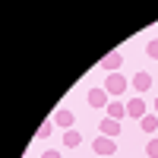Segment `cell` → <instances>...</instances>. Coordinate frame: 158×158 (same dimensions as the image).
Segmentation results:
<instances>
[{"label":"cell","instance_id":"6da1fadb","mask_svg":"<svg viewBox=\"0 0 158 158\" xmlns=\"http://www.w3.org/2000/svg\"><path fill=\"white\" fill-rule=\"evenodd\" d=\"M104 92H108V95H123V92H127V79L120 76V73H108V79H104V85H101Z\"/></svg>","mask_w":158,"mask_h":158},{"label":"cell","instance_id":"7a4b0ae2","mask_svg":"<svg viewBox=\"0 0 158 158\" xmlns=\"http://www.w3.org/2000/svg\"><path fill=\"white\" fill-rule=\"evenodd\" d=\"M92 149H95V155H98V158H114V152H117V139L98 136L95 142H92Z\"/></svg>","mask_w":158,"mask_h":158},{"label":"cell","instance_id":"3957f363","mask_svg":"<svg viewBox=\"0 0 158 158\" xmlns=\"http://www.w3.org/2000/svg\"><path fill=\"white\" fill-rule=\"evenodd\" d=\"M51 120H54V127H63V130H73V120H76V114L70 108H57L54 114H51Z\"/></svg>","mask_w":158,"mask_h":158},{"label":"cell","instance_id":"277c9868","mask_svg":"<svg viewBox=\"0 0 158 158\" xmlns=\"http://www.w3.org/2000/svg\"><path fill=\"white\" fill-rule=\"evenodd\" d=\"M101 67L108 70V73H117V70L123 67V54H120V51H111V54H104V60H101Z\"/></svg>","mask_w":158,"mask_h":158},{"label":"cell","instance_id":"5b68a950","mask_svg":"<svg viewBox=\"0 0 158 158\" xmlns=\"http://www.w3.org/2000/svg\"><path fill=\"white\" fill-rule=\"evenodd\" d=\"M108 92L104 89H89V108H108Z\"/></svg>","mask_w":158,"mask_h":158},{"label":"cell","instance_id":"8992f818","mask_svg":"<svg viewBox=\"0 0 158 158\" xmlns=\"http://www.w3.org/2000/svg\"><path fill=\"white\" fill-rule=\"evenodd\" d=\"M127 114H130V117H136V120H142V117H146V101H142L139 95H136V98H130V101H127Z\"/></svg>","mask_w":158,"mask_h":158},{"label":"cell","instance_id":"52a82bcc","mask_svg":"<svg viewBox=\"0 0 158 158\" xmlns=\"http://www.w3.org/2000/svg\"><path fill=\"white\" fill-rule=\"evenodd\" d=\"M101 136H108V139L120 136V120H114V117H104V120H101Z\"/></svg>","mask_w":158,"mask_h":158},{"label":"cell","instance_id":"ba28073f","mask_svg":"<svg viewBox=\"0 0 158 158\" xmlns=\"http://www.w3.org/2000/svg\"><path fill=\"white\" fill-rule=\"evenodd\" d=\"M133 89H136V95L149 92V89H152V76H149V73H136V76H133Z\"/></svg>","mask_w":158,"mask_h":158},{"label":"cell","instance_id":"9c48e42d","mask_svg":"<svg viewBox=\"0 0 158 158\" xmlns=\"http://www.w3.org/2000/svg\"><path fill=\"white\" fill-rule=\"evenodd\" d=\"M104 111H108V117H114V120H120V117H127V104H120V101H111V104H108Z\"/></svg>","mask_w":158,"mask_h":158},{"label":"cell","instance_id":"30bf717a","mask_svg":"<svg viewBox=\"0 0 158 158\" xmlns=\"http://www.w3.org/2000/svg\"><path fill=\"white\" fill-rule=\"evenodd\" d=\"M139 127H142V133H158V117L155 114H146L139 120Z\"/></svg>","mask_w":158,"mask_h":158},{"label":"cell","instance_id":"8fae6325","mask_svg":"<svg viewBox=\"0 0 158 158\" xmlns=\"http://www.w3.org/2000/svg\"><path fill=\"white\" fill-rule=\"evenodd\" d=\"M79 142H82V136H79L76 130H67V133H63V146H67V149H76Z\"/></svg>","mask_w":158,"mask_h":158},{"label":"cell","instance_id":"7c38bea8","mask_svg":"<svg viewBox=\"0 0 158 158\" xmlns=\"http://www.w3.org/2000/svg\"><path fill=\"white\" fill-rule=\"evenodd\" d=\"M51 133H54V120H44L41 127H38V139H48Z\"/></svg>","mask_w":158,"mask_h":158},{"label":"cell","instance_id":"4fadbf2b","mask_svg":"<svg viewBox=\"0 0 158 158\" xmlns=\"http://www.w3.org/2000/svg\"><path fill=\"white\" fill-rule=\"evenodd\" d=\"M146 54H149L152 60H158V38H152V41L146 44Z\"/></svg>","mask_w":158,"mask_h":158},{"label":"cell","instance_id":"5bb4252c","mask_svg":"<svg viewBox=\"0 0 158 158\" xmlns=\"http://www.w3.org/2000/svg\"><path fill=\"white\" fill-rule=\"evenodd\" d=\"M149 158H158V139H149V146H146Z\"/></svg>","mask_w":158,"mask_h":158},{"label":"cell","instance_id":"9a60e30c","mask_svg":"<svg viewBox=\"0 0 158 158\" xmlns=\"http://www.w3.org/2000/svg\"><path fill=\"white\" fill-rule=\"evenodd\" d=\"M41 158H63V155H60V152H57V149H48V152H44V155H41Z\"/></svg>","mask_w":158,"mask_h":158},{"label":"cell","instance_id":"2e32d148","mask_svg":"<svg viewBox=\"0 0 158 158\" xmlns=\"http://www.w3.org/2000/svg\"><path fill=\"white\" fill-rule=\"evenodd\" d=\"M155 111H158V98H155Z\"/></svg>","mask_w":158,"mask_h":158}]
</instances>
